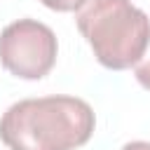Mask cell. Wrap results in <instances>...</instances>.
<instances>
[{"label":"cell","mask_w":150,"mask_h":150,"mask_svg":"<svg viewBox=\"0 0 150 150\" xmlns=\"http://www.w3.org/2000/svg\"><path fill=\"white\" fill-rule=\"evenodd\" d=\"M134 75H136L138 84H141L143 89H148V91H150V45H148L145 54L138 59V63L134 66Z\"/></svg>","instance_id":"cell-4"},{"label":"cell","mask_w":150,"mask_h":150,"mask_svg":"<svg viewBox=\"0 0 150 150\" xmlns=\"http://www.w3.org/2000/svg\"><path fill=\"white\" fill-rule=\"evenodd\" d=\"M96 127V115L77 96H40L12 103L0 117V141L9 150H75Z\"/></svg>","instance_id":"cell-1"},{"label":"cell","mask_w":150,"mask_h":150,"mask_svg":"<svg viewBox=\"0 0 150 150\" xmlns=\"http://www.w3.org/2000/svg\"><path fill=\"white\" fill-rule=\"evenodd\" d=\"M75 23L108 70L136 66L150 45V19L131 0H84L75 12Z\"/></svg>","instance_id":"cell-2"},{"label":"cell","mask_w":150,"mask_h":150,"mask_svg":"<svg viewBox=\"0 0 150 150\" xmlns=\"http://www.w3.org/2000/svg\"><path fill=\"white\" fill-rule=\"evenodd\" d=\"M40 2L54 12H77L84 0H40Z\"/></svg>","instance_id":"cell-5"},{"label":"cell","mask_w":150,"mask_h":150,"mask_svg":"<svg viewBox=\"0 0 150 150\" xmlns=\"http://www.w3.org/2000/svg\"><path fill=\"white\" fill-rule=\"evenodd\" d=\"M54 30L38 19H16L0 33V63L19 80H42L56 63Z\"/></svg>","instance_id":"cell-3"},{"label":"cell","mask_w":150,"mask_h":150,"mask_svg":"<svg viewBox=\"0 0 150 150\" xmlns=\"http://www.w3.org/2000/svg\"><path fill=\"white\" fill-rule=\"evenodd\" d=\"M122 150H150V143L148 141H131V143L122 145Z\"/></svg>","instance_id":"cell-6"}]
</instances>
